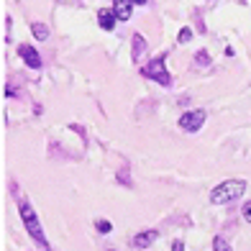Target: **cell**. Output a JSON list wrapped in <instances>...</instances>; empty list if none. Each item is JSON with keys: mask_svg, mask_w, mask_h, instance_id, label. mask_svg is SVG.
<instances>
[{"mask_svg": "<svg viewBox=\"0 0 251 251\" xmlns=\"http://www.w3.org/2000/svg\"><path fill=\"white\" fill-rule=\"evenodd\" d=\"M156 238H159V231H154V228H149V231H139L133 236V246L139 251H144V249H149Z\"/></svg>", "mask_w": 251, "mask_h": 251, "instance_id": "obj_6", "label": "cell"}, {"mask_svg": "<svg viewBox=\"0 0 251 251\" xmlns=\"http://www.w3.org/2000/svg\"><path fill=\"white\" fill-rule=\"evenodd\" d=\"M213 251H231V246H228V241L223 236H215L213 238Z\"/></svg>", "mask_w": 251, "mask_h": 251, "instance_id": "obj_11", "label": "cell"}, {"mask_svg": "<svg viewBox=\"0 0 251 251\" xmlns=\"http://www.w3.org/2000/svg\"><path fill=\"white\" fill-rule=\"evenodd\" d=\"M190 39H192V28H187V26L177 33V41H179V44H187Z\"/></svg>", "mask_w": 251, "mask_h": 251, "instance_id": "obj_13", "label": "cell"}, {"mask_svg": "<svg viewBox=\"0 0 251 251\" xmlns=\"http://www.w3.org/2000/svg\"><path fill=\"white\" fill-rule=\"evenodd\" d=\"M31 33H33V39H36V41H47L49 39V28L44 24H39V21H33V24H31Z\"/></svg>", "mask_w": 251, "mask_h": 251, "instance_id": "obj_10", "label": "cell"}, {"mask_svg": "<svg viewBox=\"0 0 251 251\" xmlns=\"http://www.w3.org/2000/svg\"><path fill=\"white\" fill-rule=\"evenodd\" d=\"M205 118H208V110L205 108H195V110H187L179 116V128L185 133H198L202 128Z\"/></svg>", "mask_w": 251, "mask_h": 251, "instance_id": "obj_4", "label": "cell"}, {"mask_svg": "<svg viewBox=\"0 0 251 251\" xmlns=\"http://www.w3.org/2000/svg\"><path fill=\"white\" fill-rule=\"evenodd\" d=\"M95 228H98L100 233H110V231H113V223H110V221H102V218H100V221H95Z\"/></svg>", "mask_w": 251, "mask_h": 251, "instance_id": "obj_12", "label": "cell"}, {"mask_svg": "<svg viewBox=\"0 0 251 251\" xmlns=\"http://www.w3.org/2000/svg\"><path fill=\"white\" fill-rule=\"evenodd\" d=\"M241 215H244L246 223H251V200H246V202L241 205Z\"/></svg>", "mask_w": 251, "mask_h": 251, "instance_id": "obj_15", "label": "cell"}, {"mask_svg": "<svg viewBox=\"0 0 251 251\" xmlns=\"http://www.w3.org/2000/svg\"><path fill=\"white\" fill-rule=\"evenodd\" d=\"M246 179H226L221 182V185H215L210 190V202L213 205H228V202H233L238 200L246 192Z\"/></svg>", "mask_w": 251, "mask_h": 251, "instance_id": "obj_2", "label": "cell"}, {"mask_svg": "<svg viewBox=\"0 0 251 251\" xmlns=\"http://www.w3.org/2000/svg\"><path fill=\"white\" fill-rule=\"evenodd\" d=\"M131 44H133L131 59H133V62H141V54H144V49H146V39L141 36V33H133V39H131Z\"/></svg>", "mask_w": 251, "mask_h": 251, "instance_id": "obj_9", "label": "cell"}, {"mask_svg": "<svg viewBox=\"0 0 251 251\" xmlns=\"http://www.w3.org/2000/svg\"><path fill=\"white\" fill-rule=\"evenodd\" d=\"M195 62H198L200 67H208V64H210V54H208V51H198V54H195Z\"/></svg>", "mask_w": 251, "mask_h": 251, "instance_id": "obj_14", "label": "cell"}, {"mask_svg": "<svg viewBox=\"0 0 251 251\" xmlns=\"http://www.w3.org/2000/svg\"><path fill=\"white\" fill-rule=\"evenodd\" d=\"M126 3H133V5H146V0H126Z\"/></svg>", "mask_w": 251, "mask_h": 251, "instance_id": "obj_17", "label": "cell"}, {"mask_svg": "<svg viewBox=\"0 0 251 251\" xmlns=\"http://www.w3.org/2000/svg\"><path fill=\"white\" fill-rule=\"evenodd\" d=\"M172 251H185V244H182V241H179V238H177V241L172 244Z\"/></svg>", "mask_w": 251, "mask_h": 251, "instance_id": "obj_16", "label": "cell"}, {"mask_svg": "<svg viewBox=\"0 0 251 251\" xmlns=\"http://www.w3.org/2000/svg\"><path fill=\"white\" fill-rule=\"evenodd\" d=\"M116 13H113V8H100L98 10V24H100V28L102 31H113L116 28Z\"/></svg>", "mask_w": 251, "mask_h": 251, "instance_id": "obj_7", "label": "cell"}, {"mask_svg": "<svg viewBox=\"0 0 251 251\" xmlns=\"http://www.w3.org/2000/svg\"><path fill=\"white\" fill-rule=\"evenodd\" d=\"M18 56L26 62V67H31V70H41V54L36 51V47H31V44H21V47H18Z\"/></svg>", "mask_w": 251, "mask_h": 251, "instance_id": "obj_5", "label": "cell"}, {"mask_svg": "<svg viewBox=\"0 0 251 251\" xmlns=\"http://www.w3.org/2000/svg\"><path fill=\"white\" fill-rule=\"evenodd\" d=\"M110 251H113V249H110Z\"/></svg>", "mask_w": 251, "mask_h": 251, "instance_id": "obj_18", "label": "cell"}, {"mask_svg": "<svg viewBox=\"0 0 251 251\" xmlns=\"http://www.w3.org/2000/svg\"><path fill=\"white\" fill-rule=\"evenodd\" d=\"M18 215H21V221H24V228L28 231V236L33 238V244H36L41 251H51L49 238H47V233H44V226L39 221V215H36V210L31 208V202L26 198L18 200Z\"/></svg>", "mask_w": 251, "mask_h": 251, "instance_id": "obj_1", "label": "cell"}, {"mask_svg": "<svg viewBox=\"0 0 251 251\" xmlns=\"http://www.w3.org/2000/svg\"><path fill=\"white\" fill-rule=\"evenodd\" d=\"M113 13H116L118 21H128L133 16V3H126V0H118L116 5H113Z\"/></svg>", "mask_w": 251, "mask_h": 251, "instance_id": "obj_8", "label": "cell"}, {"mask_svg": "<svg viewBox=\"0 0 251 251\" xmlns=\"http://www.w3.org/2000/svg\"><path fill=\"white\" fill-rule=\"evenodd\" d=\"M141 75H144L146 79H154V82H159L162 87H169V85H172V75L167 72V54L154 56V59L146 64V67H141Z\"/></svg>", "mask_w": 251, "mask_h": 251, "instance_id": "obj_3", "label": "cell"}]
</instances>
